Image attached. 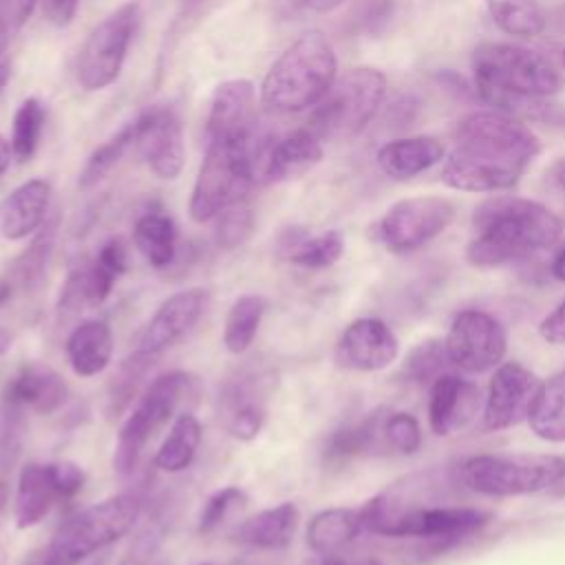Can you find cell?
<instances>
[{"label": "cell", "instance_id": "cell-1", "mask_svg": "<svg viewBox=\"0 0 565 565\" xmlns=\"http://www.w3.org/2000/svg\"><path fill=\"white\" fill-rule=\"evenodd\" d=\"M541 152V139L519 119L477 110L459 119L441 181L463 192H501L516 185Z\"/></svg>", "mask_w": 565, "mask_h": 565}, {"label": "cell", "instance_id": "cell-2", "mask_svg": "<svg viewBox=\"0 0 565 565\" xmlns=\"http://www.w3.org/2000/svg\"><path fill=\"white\" fill-rule=\"evenodd\" d=\"M561 232V218L545 205L521 196H492L472 214L466 258L475 267L508 265L550 247Z\"/></svg>", "mask_w": 565, "mask_h": 565}, {"label": "cell", "instance_id": "cell-3", "mask_svg": "<svg viewBox=\"0 0 565 565\" xmlns=\"http://www.w3.org/2000/svg\"><path fill=\"white\" fill-rule=\"evenodd\" d=\"M472 79L490 104L543 99L561 90L556 66L539 51L514 42H481L472 51Z\"/></svg>", "mask_w": 565, "mask_h": 565}, {"label": "cell", "instance_id": "cell-4", "mask_svg": "<svg viewBox=\"0 0 565 565\" xmlns=\"http://www.w3.org/2000/svg\"><path fill=\"white\" fill-rule=\"evenodd\" d=\"M338 77V60L322 31H305L269 66L260 97L274 113H300L316 106Z\"/></svg>", "mask_w": 565, "mask_h": 565}, {"label": "cell", "instance_id": "cell-5", "mask_svg": "<svg viewBox=\"0 0 565 565\" xmlns=\"http://www.w3.org/2000/svg\"><path fill=\"white\" fill-rule=\"evenodd\" d=\"M461 481L492 497H565V457L561 455H477L461 466Z\"/></svg>", "mask_w": 565, "mask_h": 565}, {"label": "cell", "instance_id": "cell-6", "mask_svg": "<svg viewBox=\"0 0 565 565\" xmlns=\"http://www.w3.org/2000/svg\"><path fill=\"white\" fill-rule=\"evenodd\" d=\"M254 148V137L243 141H207V152L190 196V216L196 223L216 218L230 205L247 201L256 181Z\"/></svg>", "mask_w": 565, "mask_h": 565}, {"label": "cell", "instance_id": "cell-7", "mask_svg": "<svg viewBox=\"0 0 565 565\" xmlns=\"http://www.w3.org/2000/svg\"><path fill=\"white\" fill-rule=\"evenodd\" d=\"M386 93V77L373 66H355L335 77L327 95L316 104L309 130L320 141H347L358 137L375 117Z\"/></svg>", "mask_w": 565, "mask_h": 565}, {"label": "cell", "instance_id": "cell-8", "mask_svg": "<svg viewBox=\"0 0 565 565\" xmlns=\"http://www.w3.org/2000/svg\"><path fill=\"white\" fill-rule=\"evenodd\" d=\"M141 503L132 494H115L68 519L53 536L42 565H79L90 554L132 530Z\"/></svg>", "mask_w": 565, "mask_h": 565}, {"label": "cell", "instance_id": "cell-9", "mask_svg": "<svg viewBox=\"0 0 565 565\" xmlns=\"http://www.w3.org/2000/svg\"><path fill=\"white\" fill-rule=\"evenodd\" d=\"M190 382L192 380L188 373L170 371L154 377L146 386L117 435L113 468L119 475H130L137 468L146 444L163 424H168V419H172L179 402L188 393Z\"/></svg>", "mask_w": 565, "mask_h": 565}, {"label": "cell", "instance_id": "cell-10", "mask_svg": "<svg viewBox=\"0 0 565 565\" xmlns=\"http://www.w3.org/2000/svg\"><path fill=\"white\" fill-rule=\"evenodd\" d=\"M490 516L463 505H404L380 516L369 532L391 539L424 541L435 554L479 532Z\"/></svg>", "mask_w": 565, "mask_h": 565}, {"label": "cell", "instance_id": "cell-11", "mask_svg": "<svg viewBox=\"0 0 565 565\" xmlns=\"http://www.w3.org/2000/svg\"><path fill=\"white\" fill-rule=\"evenodd\" d=\"M137 20L139 2L130 0L117 7L88 33L77 60V79L82 88L102 90L119 77Z\"/></svg>", "mask_w": 565, "mask_h": 565}, {"label": "cell", "instance_id": "cell-12", "mask_svg": "<svg viewBox=\"0 0 565 565\" xmlns=\"http://www.w3.org/2000/svg\"><path fill=\"white\" fill-rule=\"evenodd\" d=\"M455 203L446 196H411L393 203L375 223V238L393 254H408L441 234L455 218Z\"/></svg>", "mask_w": 565, "mask_h": 565}, {"label": "cell", "instance_id": "cell-13", "mask_svg": "<svg viewBox=\"0 0 565 565\" xmlns=\"http://www.w3.org/2000/svg\"><path fill=\"white\" fill-rule=\"evenodd\" d=\"M446 351L452 366L468 373H483L505 355L503 327L486 311H461L446 335Z\"/></svg>", "mask_w": 565, "mask_h": 565}, {"label": "cell", "instance_id": "cell-14", "mask_svg": "<svg viewBox=\"0 0 565 565\" xmlns=\"http://www.w3.org/2000/svg\"><path fill=\"white\" fill-rule=\"evenodd\" d=\"M132 124L135 146L146 166L159 179L179 177L185 161V148L177 113L168 106H154L141 113Z\"/></svg>", "mask_w": 565, "mask_h": 565}, {"label": "cell", "instance_id": "cell-15", "mask_svg": "<svg viewBox=\"0 0 565 565\" xmlns=\"http://www.w3.org/2000/svg\"><path fill=\"white\" fill-rule=\"evenodd\" d=\"M541 380L519 362L501 364L488 386L483 406V426L488 430H503L527 419Z\"/></svg>", "mask_w": 565, "mask_h": 565}, {"label": "cell", "instance_id": "cell-16", "mask_svg": "<svg viewBox=\"0 0 565 565\" xmlns=\"http://www.w3.org/2000/svg\"><path fill=\"white\" fill-rule=\"evenodd\" d=\"M399 353V342L391 327L377 318H358L335 344V362L349 371L386 369Z\"/></svg>", "mask_w": 565, "mask_h": 565}, {"label": "cell", "instance_id": "cell-17", "mask_svg": "<svg viewBox=\"0 0 565 565\" xmlns=\"http://www.w3.org/2000/svg\"><path fill=\"white\" fill-rule=\"evenodd\" d=\"M207 291L201 287L183 289L166 298L139 335V351L159 355L179 342L203 316Z\"/></svg>", "mask_w": 565, "mask_h": 565}, {"label": "cell", "instance_id": "cell-18", "mask_svg": "<svg viewBox=\"0 0 565 565\" xmlns=\"http://www.w3.org/2000/svg\"><path fill=\"white\" fill-rule=\"evenodd\" d=\"M269 375H238L236 380H230L221 393H218V419L223 422L225 430L241 439L252 441L267 417L265 411V382H269Z\"/></svg>", "mask_w": 565, "mask_h": 565}, {"label": "cell", "instance_id": "cell-19", "mask_svg": "<svg viewBox=\"0 0 565 565\" xmlns=\"http://www.w3.org/2000/svg\"><path fill=\"white\" fill-rule=\"evenodd\" d=\"M254 84L227 79L216 86L207 115V141H243L254 137Z\"/></svg>", "mask_w": 565, "mask_h": 565}, {"label": "cell", "instance_id": "cell-20", "mask_svg": "<svg viewBox=\"0 0 565 565\" xmlns=\"http://www.w3.org/2000/svg\"><path fill=\"white\" fill-rule=\"evenodd\" d=\"M66 397L68 386L55 371L24 364L2 388V413L20 415L24 408H31L40 415H51L66 402Z\"/></svg>", "mask_w": 565, "mask_h": 565}, {"label": "cell", "instance_id": "cell-21", "mask_svg": "<svg viewBox=\"0 0 565 565\" xmlns=\"http://www.w3.org/2000/svg\"><path fill=\"white\" fill-rule=\"evenodd\" d=\"M322 159V141L309 130H294L254 154L256 179L289 181L309 172Z\"/></svg>", "mask_w": 565, "mask_h": 565}, {"label": "cell", "instance_id": "cell-22", "mask_svg": "<svg viewBox=\"0 0 565 565\" xmlns=\"http://www.w3.org/2000/svg\"><path fill=\"white\" fill-rule=\"evenodd\" d=\"M479 388L459 375L446 373L435 380L428 397V424L433 433L450 435L468 426L479 411Z\"/></svg>", "mask_w": 565, "mask_h": 565}, {"label": "cell", "instance_id": "cell-23", "mask_svg": "<svg viewBox=\"0 0 565 565\" xmlns=\"http://www.w3.org/2000/svg\"><path fill=\"white\" fill-rule=\"evenodd\" d=\"M51 201V185L44 179H31L18 185L0 201V236L20 241L42 227Z\"/></svg>", "mask_w": 565, "mask_h": 565}, {"label": "cell", "instance_id": "cell-24", "mask_svg": "<svg viewBox=\"0 0 565 565\" xmlns=\"http://www.w3.org/2000/svg\"><path fill=\"white\" fill-rule=\"evenodd\" d=\"M446 157V146L433 135L399 137L377 150V166L384 174L406 181L433 168Z\"/></svg>", "mask_w": 565, "mask_h": 565}, {"label": "cell", "instance_id": "cell-25", "mask_svg": "<svg viewBox=\"0 0 565 565\" xmlns=\"http://www.w3.org/2000/svg\"><path fill=\"white\" fill-rule=\"evenodd\" d=\"M66 358L75 375L93 377L113 358V333L104 320H84L66 338Z\"/></svg>", "mask_w": 565, "mask_h": 565}, {"label": "cell", "instance_id": "cell-26", "mask_svg": "<svg viewBox=\"0 0 565 565\" xmlns=\"http://www.w3.org/2000/svg\"><path fill=\"white\" fill-rule=\"evenodd\" d=\"M298 521H300L298 508L285 501L249 516L236 530V541L256 550H282L291 543Z\"/></svg>", "mask_w": 565, "mask_h": 565}, {"label": "cell", "instance_id": "cell-27", "mask_svg": "<svg viewBox=\"0 0 565 565\" xmlns=\"http://www.w3.org/2000/svg\"><path fill=\"white\" fill-rule=\"evenodd\" d=\"M60 499L49 475L46 463H26L18 475L13 519L18 530L38 525L51 510L53 501Z\"/></svg>", "mask_w": 565, "mask_h": 565}, {"label": "cell", "instance_id": "cell-28", "mask_svg": "<svg viewBox=\"0 0 565 565\" xmlns=\"http://www.w3.org/2000/svg\"><path fill=\"white\" fill-rule=\"evenodd\" d=\"M360 532H364L360 510L329 508L311 516L307 527V545L320 556L342 554V550L349 547Z\"/></svg>", "mask_w": 565, "mask_h": 565}, {"label": "cell", "instance_id": "cell-29", "mask_svg": "<svg viewBox=\"0 0 565 565\" xmlns=\"http://www.w3.org/2000/svg\"><path fill=\"white\" fill-rule=\"evenodd\" d=\"M280 252L294 265L307 269H324L340 260L344 252V236L338 230L309 236L298 227H289L287 234L280 236Z\"/></svg>", "mask_w": 565, "mask_h": 565}, {"label": "cell", "instance_id": "cell-30", "mask_svg": "<svg viewBox=\"0 0 565 565\" xmlns=\"http://www.w3.org/2000/svg\"><path fill=\"white\" fill-rule=\"evenodd\" d=\"M128 267V249L121 238H110L106 241L95 260L86 267H82L84 274V294L88 300V307L102 305L108 296L117 278L126 271Z\"/></svg>", "mask_w": 565, "mask_h": 565}, {"label": "cell", "instance_id": "cell-31", "mask_svg": "<svg viewBox=\"0 0 565 565\" xmlns=\"http://www.w3.org/2000/svg\"><path fill=\"white\" fill-rule=\"evenodd\" d=\"M132 241L139 254L157 269L168 267L177 254V225L161 212H148L137 218Z\"/></svg>", "mask_w": 565, "mask_h": 565}, {"label": "cell", "instance_id": "cell-32", "mask_svg": "<svg viewBox=\"0 0 565 565\" xmlns=\"http://www.w3.org/2000/svg\"><path fill=\"white\" fill-rule=\"evenodd\" d=\"M55 234H57V216L53 214L42 223V227L38 230L29 247L11 263L7 278L11 280L13 287L31 291L44 280L46 265L55 245Z\"/></svg>", "mask_w": 565, "mask_h": 565}, {"label": "cell", "instance_id": "cell-33", "mask_svg": "<svg viewBox=\"0 0 565 565\" xmlns=\"http://www.w3.org/2000/svg\"><path fill=\"white\" fill-rule=\"evenodd\" d=\"M527 419L541 439L565 441V371L541 384Z\"/></svg>", "mask_w": 565, "mask_h": 565}, {"label": "cell", "instance_id": "cell-34", "mask_svg": "<svg viewBox=\"0 0 565 565\" xmlns=\"http://www.w3.org/2000/svg\"><path fill=\"white\" fill-rule=\"evenodd\" d=\"M265 309L267 300L258 294H243L232 302L223 329V344L230 353L241 355L252 347Z\"/></svg>", "mask_w": 565, "mask_h": 565}, {"label": "cell", "instance_id": "cell-35", "mask_svg": "<svg viewBox=\"0 0 565 565\" xmlns=\"http://www.w3.org/2000/svg\"><path fill=\"white\" fill-rule=\"evenodd\" d=\"M201 444V424L194 415L183 413L172 422L168 437L154 455V466L163 472H181L185 470Z\"/></svg>", "mask_w": 565, "mask_h": 565}, {"label": "cell", "instance_id": "cell-36", "mask_svg": "<svg viewBox=\"0 0 565 565\" xmlns=\"http://www.w3.org/2000/svg\"><path fill=\"white\" fill-rule=\"evenodd\" d=\"M494 24L516 38H534L545 29V13L539 0H486Z\"/></svg>", "mask_w": 565, "mask_h": 565}, {"label": "cell", "instance_id": "cell-37", "mask_svg": "<svg viewBox=\"0 0 565 565\" xmlns=\"http://www.w3.org/2000/svg\"><path fill=\"white\" fill-rule=\"evenodd\" d=\"M154 358L157 355L137 349L130 358H126L119 364V371L110 377L106 399H104V411L108 417H117L135 399L141 380L154 364Z\"/></svg>", "mask_w": 565, "mask_h": 565}, {"label": "cell", "instance_id": "cell-38", "mask_svg": "<svg viewBox=\"0 0 565 565\" xmlns=\"http://www.w3.org/2000/svg\"><path fill=\"white\" fill-rule=\"evenodd\" d=\"M132 143H135V124H128L115 137H110L106 143L95 148L79 172V179H77L79 188L97 185L119 163V159Z\"/></svg>", "mask_w": 565, "mask_h": 565}, {"label": "cell", "instance_id": "cell-39", "mask_svg": "<svg viewBox=\"0 0 565 565\" xmlns=\"http://www.w3.org/2000/svg\"><path fill=\"white\" fill-rule=\"evenodd\" d=\"M42 128H44V106L35 97L24 99L13 115V130H11V150L18 161H29L35 154Z\"/></svg>", "mask_w": 565, "mask_h": 565}, {"label": "cell", "instance_id": "cell-40", "mask_svg": "<svg viewBox=\"0 0 565 565\" xmlns=\"http://www.w3.org/2000/svg\"><path fill=\"white\" fill-rule=\"evenodd\" d=\"M450 358L446 351V342L444 340H426L422 344H417L406 362L402 373L406 375V380L411 382H428V380H439L441 375H446V369L450 366Z\"/></svg>", "mask_w": 565, "mask_h": 565}, {"label": "cell", "instance_id": "cell-41", "mask_svg": "<svg viewBox=\"0 0 565 565\" xmlns=\"http://www.w3.org/2000/svg\"><path fill=\"white\" fill-rule=\"evenodd\" d=\"M254 230V212L247 205V201H241L236 205H230L216 216V243L223 249H234L243 245Z\"/></svg>", "mask_w": 565, "mask_h": 565}, {"label": "cell", "instance_id": "cell-42", "mask_svg": "<svg viewBox=\"0 0 565 565\" xmlns=\"http://www.w3.org/2000/svg\"><path fill=\"white\" fill-rule=\"evenodd\" d=\"M384 435H386L388 450H395L402 455L415 452L422 444V430L417 419L411 413H402V411L386 413Z\"/></svg>", "mask_w": 565, "mask_h": 565}, {"label": "cell", "instance_id": "cell-43", "mask_svg": "<svg viewBox=\"0 0 565 565\" xmlns=\"http://www.w3.org/2000/svg\"><path fill=\"white\" fill-rule=\"evenodd\" d=\"M247 501V494L236 488V486H227V488H221L216 490L201 508V514H199V523H196V530L201 534H210L214 527L221 525V521L234 510V508H241L245 505Z\"/></svg>", "mask_w": 565, "mask_h": 565}, {"label": "cell", "instance_id": "cell-44", "mask_svg": "<svg viewBox=\"0 0 565 565\" xmlns=\"http://www.w3.org/2000/svg\"><path fill=\"white\" fill-rule=\"evenodd\" d=\"M38 0H0V51H7L11 38L22 29Z\"/></svg>", "mask_w": 565, "mask_h": 565}, {"label": "cell", "instance_id": "cell-45", "mask_svg": "<svg viewBox=\"0 0 565 565\" xmlns=\"http://www.w3.org/2000/svg\"><path fill=\"white\" fill-rule=\"evenodd\" d=\"M51 481L60 499H71L84 488V470L73 461H53L46 463Z\"/></svg>", "mask_w": 565, "mask_h": 565}, {"label": "cell", "instance_id": "cell-46", "mask_svg": "<svg viewBox=\"0 0 565 565\" xmlns=\"http://www.w3.org/2000/svg\"><path fill=\"white\" fill-rule=\"evenodd\" d=\"M44 18L55 26H66L75 18L79 0H40Z\"/></svg>", "mask_w": 565, "mask_h": 565}, {"label": "cell", "instance_id": "cell-47", "mask_svg": "<svg viewBox=\"0 0 565 565\" xmlns=\"http://www.w3.org/2000/svg\"><path fill=\"white\" fill-rule=\"evenodd\" d=\"M539 331L547 342L565 347V300L541 322Z\"/></svg>", "mask_w": 565, "mask_h": 565}, {"label": "cell", "instance_id": "cell-48", "mask_svg": "<svg viewBox=\"0 0 565 565\" xmlns=\"http://www.w3.org/2000/svg\"><path fill=\"white\" fill-rule=\"evenodd\" d=\"M318 565H382L380 561L371 558V556H360V558H353V556H342V554H331V556H320Z\"/></svg>", "mask_w": 565, "mask_h": 565}, {"label": "cell", "instance_id": "cell-49", "mask_svg": "<svg viewBox=\"0 0 565 565\" xmlns=\"http://www.w3.org/2000/svg\"><path fill=\"white\" fill-rule=\"evenodd\" d=\"M311 11L316 13H329L333 9H338L344 0H302Z\"/></svg>", "mask_w": 565, "mask_h": 565}, {"label": "cell", "instance_id": "cell-50", "mask_svg": "<svg viewBox=\"0 0 565 565\" xmlns=\"http://www.w3.org/2000/svg\"><path fill=\"white\" fill-rule=\"evenodd\" d=\"M550 179H552L554 188H556V190H561V192L565 194V161H558V163H554V166H552V170H550Z\"/></svg>", "mask_w": 565, "mask_h": 565}, {"label": "cell", "instance_id": "cell-51", "mask_svg": "<svg viewBox=\"0 0 565 565\" xmlns=\"http://www.w3.org/2000/svg\"><path fill=\"white\" fill-rule=\"evenodd\" d=\"M9 77H11V64H9V57L4 55V51H0V95H2Z\"/></svg>", "mask_w": 565, "mask_h": 565}, {"label": "cell", "instance_id": "cell-52", "mask_svg": "<svg viewBox=\"0 0 565 565\" xmlns=\"http://www.w3.org/2000/svg\"><path fill=\"white\" fill-rule=\"evenodd\" d=\"M11 157H13L11 143H7V141L0 137V174H4V170L9 168V163H11Z\"/></svg>", "mask_w": 565, "mask_h": 565}, {"label": "cell", "instance_id": "cell-53", "mask_svg": "<svg viewBox=\"0 0 565 565\" xmlns=\"http://www.w3.org/2000/svg\"><path fill=\"white\" fill-rule=\"evenodd\" d=\"M552 274L565 282V247L552 260Z\"/></svg>", "mask_w": 565, "mask_h": 565}, {"label": "cell", "instance_id": "cell-54", "mask_svg": "<svg viewBox=\"0 0 565 565\" xmlns=\"http://www.w3.org/2000/svg\"><path fill=\"white\" fill-rule=\"evenodd\" d=\"M13 294V285L9 278H0V307L11 298Z\"/></svg>", "mask_w": 565, "mask_h": 565}, {"label": "cell", "instance_id": "cell-55", "mask_svg": "<svg viewBox=\"0 0 565 565\" xmlns=\"http://www.w3.org/2000/svg\"><path fill=\"white\" fill-rule=\"evenodd\" d=\"M9 349V335L7 333H0V358H2V353Z\"/></svg>", "mask_w": 565, "mask_h": 565}, {"label": "cell", "instance_id": "cell-56", "mask_svg": "<svg viewBox=\"0 0 565 565\" xmlns=\"http://www.w3.org/2000/svg\"><path fill=\"white\" fill-rule=\"evenodd\" d=\"M4 503H7V486L4 481H0V510L4 508Z\"/></svg>", "mask_w": 565, "mask_h": 565}, {"label": "cell", "instance_id": "cell-57", "mask_svg": "<svg viewBox=\"0 0 565 565\" xmlns=\"http://www.w3.org/2000/svg\"><path fill=\"white\" fill-rule=\"evenodd\" d=\"M561 62H563V66H565V46L561 49Z\"/></svg>", "mask_w": 565, "mask_h": 565}, {"label": "cell", "instance_id": "cell-58", "mask_svg": "<svg viewBox=\"0 0 565 565\" xmlns=\"http://www.w3.org/2000/svg\"><path fill=\"white\" fill-rule=\"evenodd\" d=\"M563 22H565V15H563Z\"/></svg>", "mask_w": 565, "mask_h": 565}]
</instances>
